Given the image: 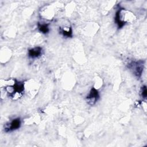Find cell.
<instances>
[{
	"instance_id": "cell-1",
	"label": "cell",
	"mask_w": 147,
	"mask_h": 147,
	"mask_svg": "<svg viewBox=\"0 0 147 147\" xmlns=\"http://www.w3.org/2000/svg\"><path fill=\"white\" fill-rule=\"evenodd\" d=\"M134 15L124 9H119L115 14V22L119 29L122 28L127 22L133 20Z\"/></svg>"
},
{
	"instance_id": "cell-2",
	"label": "cell",
	"mask_w": 147,
	"mask_h": 147,
	"mask_svg": "<svg viewBox=\"0 0 147 147\" xmlns=\"http://www.w3.org/2000/svg\"><path fill=\"white\" fill-rule=\"evenodd\" d=\"M128 68L132 71L136 76L140 78L144 68V61L139 60L137 61H131L129 64Z\"/></svg>"
},
{
	"instance_id": "cell-3",
	"label": "cell",
	"mask_w": 147,
	"mask_h": 147,
	"mask_svg": "<svg viewBox=\"0 0 147 147\" xmlns=\"http://www.w3.org/2000/svg\"><path fill=\"white\" fill-rule=\"evenodd\" d=\"M99 98V95L98 91L94 87H93L90 90V92L87 96L86 99L88 100L89 104H90L91 105H93L96 103Z\"/></svg>"
},
{
	"instance_id": "cell-4",
	"label": "cell",
	"mask_w": 147,
	"mask_h": 147,
	"mask_svg": "<svg viewBox=\"0 0 147 147\" xmlns=\"http://www.w3.org/2000/svg\"><path fill=\"white\" fill-rule=\"evenodd\" d=\"M21 126V120L20 118L13 119L10 123L7 124L5 127L6 131H11L18 129Z\"/></svg>"
},
{
	"instance_id": "cell-5",
	"label": "cell",
	"mask_w": 147,
	"mask_h": 147,
	"mask_svg": "<svg viewBox=\"0 0 147 147\" xmlns=\"http://www.w3.org/2000/svg\"><path fill=\"white\" fill-rule=\"evenodd\" d=\"M41 53H42V48L40 47H37L30 49L28 51V56L30 58L34 59L40 56L41 55Z\"/></svg>"
},
{
	"instance_id": "cell-6",
	"label": "cell",
	"mask_w": 147,
	"mask_h": 147,
	"mask_svg": "<svg viewBox=\"0 0 147 147\" xmlns=\"http://www.w3.org/2000/svg\"><path fill=\"white\" fill-rule=\"evenodd\" d=\"M60 32L63 35V36L67 37H72V30L71 26L65 27H60Z\"/></svg>"
},
{
	"instance_id": "cell-7",
	"label": "cell",
	"mask_w": 147,
	"mask_h": 147,
	"mask_svg": "<svg viewBox=\"0 0 147 147\" xmlns=\"http://www.w3.org/2000/svg\"><path fill=\"white\" fill-rule=\"evenodd\" d=\"M37 26L39 31L44 34H47L49 31V24H40V22H38Z\"/></svg>"
},
{
	"instance_id": "cell-8",
	"label": "cell",
	"mask_w": 147,
	"mask_h": 147,
	"mask_svg": "<svg viewBox=\"0 0 147 147\" xmlns=\"http://www.w3.org/2000/svg\"><path fill=\"white\" fill-rule=\"evenodd\" d=\"M141 95L144 98H146L147 95V92H146V86H144L142 87V90H141Z\"/></svg>"
}]
</instances>
